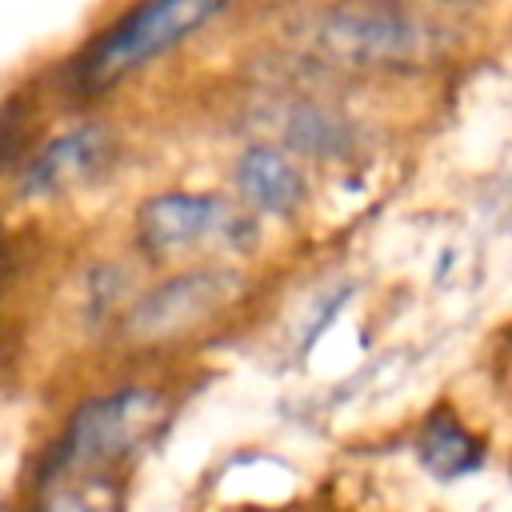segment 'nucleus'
Listing matches in <instances>:
<instances>
[{
    "label": "nucleus",
    "instance_id": "obj_1",
    "mask_svg": "<svg viewBox=\"0 0 512 512\" xmlns=\"http://www.w3.org/2000/svg\"><path fill=\"white\" fill-rule=\"evenodd\" d=\"M228 0H140L124 20H116L80 60V84L100 92L120 76L144 68L148 60L176 48L184 36L204 28Z\"/></svg>",
    "mask_w": 512,
    "mask_h": 512
},
{
    "label": "nucleus",
    "instance_id": "obj_2",
    "mask_svg": "<svg viewBox=\"0 0 512 512\" xmlns=\"http://www.w3.org/2000/svg\"><path fill=\"white\" fill-rule=\"evenodd\" d=\"M136 236L152 260H176L204 248H248L256 220L212 192H164L140 204Z\"/></svg>",
    "mask_w": 512,
    "mask_h": 512
},
{
    "label": "nucleus",
    "instance_id": "obj_3",
    "mask_svg": "<svg viewBox=\"0 0 512 512\" xmlns=\"http://www.w3.org/2000/svg\"><path fill=\"white\" fill-rule=\"evenodd\" d=\"M312 44L352 68H404L436 48L428 20L388 4H344L316 20Z\"/></svg>",
    "mask_w": 512,
    "mask_h": 512
},
{
    "label": "nucleus",
    "instance_id": "obj_4",
    "mask_svg": "<svg viewBox=\"0 0 512 512\" xmlns=\"http://www.w3.org/2000/svg\"><path fill=\"white\" fill-rule=\"evenodd\" d=\"M164 424V396L152 388H120L108 396L88 400L64 428L60 440V468H108L136 448H144Z\"/></svg>",
    "mask_w": 512,
    "mask_h": 512
},
{
    "label": "nucleus",
    "instance_id": "obj_5",
    "mask_svg": "<svg viewBox=\"0 0 512 512\" xmlns=\"http://www.w3.org/2000/svg\"><path fill=\"white\" fill-rule=\"evenodd\" d=\"M240 292V276L228 268H200L184 272L160 288H152L128 316V336L136 340H156L172 336L188 324L208 320L216 308H224Z\"/></svg>",
    "mask_w": 512,
    "mask_h": 512
},
{
    "label": "nucleus",
    "instance_id": "obj_6",
    "mask_svg": "<svg viewBox=\"0 0 512 512\" xmlns=\"http://www.w3.org/2000/svg\"><path fill=\"white\" fill-rule=\"evenodd\" d=\"M112 160V136L104 124H76L52 136L20 172V196H56L68 192Z\"/></svg>",
    "mask_w": 512,
    "mask_h": 512
},
{
    "label": "nucleus",
    "instance_id": "obj_7",
    "mask_svg": "<svg viewBox=\"0 0 512 512\" xmlns=\"http://www.w3.org/2000/svg\"><path fill=\"white\" fill-rule=\"evenodd\" d=\"M236 184H240V192H244V200L252 208L272 212V216H288L304 200V176H300V168L280 148H268V144H252L240 156Z\"/></svg>",
    "mask_w": 512,
    "mask_h": 512
},
{
    "label": "nucleus",
    "instance_id": "obj_8",
    "mask_svg": "<svg viewBox=\"0 0 512 512\" xmlns=\"http://www.w3.org/2000/svg\"><path fill=\"white\" fill-rule=\"evenodd\" d=\"M416 456L436 480H460L484 464V444L452 412H432L416 436Z\"/></svg>",
    "mask_w": 512,
    "mask_h": 512
},
{
    "label": "nucleus",
    "instance_id": "obj_9",
    "mask_svg": "<svg viewBox=\"0 0 512 512\" xmlns=\"http://www.w3.org/2000/svg\"><path fill=\"white\" fill-rule=\"evenodd\" d=\"M284 136H288L296 148L320 152V156H336V152L348 148V128H344V120H336L328 108H312V104H304V108H296V112L288 116Z\"/></svg>",
    "mask_w": 512,
    "mask_h": 512
},
{
    "label": "nucleus",
    "instance_id": "obj_10",
    "mask_svg": "<svg viewBox=\"0 0 512 512\" xmlns=\"http://www.w3.org/2000/svg\"><path fill=\"white\" fill-rule=\"evenodd\" d=\"M40 512H124V492L104 476H84L60 488L56 496H48Z\"/></svg>",
    "mask_w": 512,
    "mask_h": 512
}]
</instances>
